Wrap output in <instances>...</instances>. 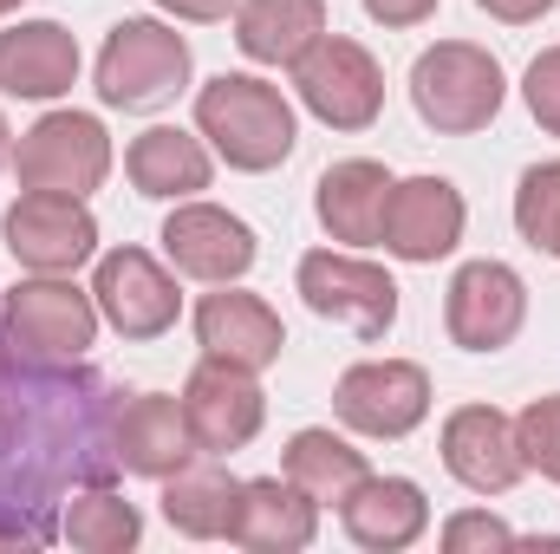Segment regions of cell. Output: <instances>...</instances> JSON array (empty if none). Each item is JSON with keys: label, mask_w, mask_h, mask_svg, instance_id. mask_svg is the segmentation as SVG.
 Listing matches in <instances>:
<instances>
[{"label": "cell", "mask_w": 560, "mask_h": 554, "mask_svg": "<svg viewBox=\"0 0 560 554\" xmlns=\"http://www.w3.org/2000/svg\"><path fill=\"white\" fill-rule=\"evenodd\" d=\"M196 457H202V443H196V430H189L183 399L138 392V399L118 405V463H125L131 476L163 483V476H176V470L196 463Z\"/></svg>", "instance_id": "cell-19"}, {"label": "cell", "mask_w": 560, "mask_h": 554, "mask_svg": "<svg viewBox=\"0 0 560 554\" xmlns=\"http://www.w3.org/2000/svg\"><path fill=\"white\" fill-rule=\"evenodd\" d=\"M515 229H522L528 249L555 255V242H560V157L522 170V183H515Z\"/></svg>", "instance_id": "cell-28"}, {"label": "cell", "mask_w": 560, "mask_h": 554, "mask_svg": "<svg viewBox=\"0 0 560 554\" xmlns=\"http://www.w3.org/2000/svg\"><path fill=\"white\" fill-rule=\"evenodd\" d=\"M13 7H20V0H0V20H7V13H13Z\"/></svg>", "instance_id": "cell-36"}, {"label": "cell", "mask_w": 560, "mask_h": 554, "mask_svg": "<svg viewBox=\"0 0 560 554\" xmlns=\"http://www.w3.org/2000/svg\"><path fill=\"white\" fill-rule=\"evenodd\" d=\"M163 255H170V268L189 280H209V287H229V280H242L255 268V229L235 216V209H222V203H176L170 209V222H163Z\"/></svg>", "instance_id": "cell-14"}, {"label": "cell", "mask_w": 560, "mask_h": 554, "mask_svg": "<svg viewBox=\"0 0 560 554\" xmlns=\"http://www.w3.org/2000/svg\"><path fill=\"white\" fill-rule=\"evenodd\" d=\"M0 235H7V255L26 268V275H72L98 255V222L79 196H46V189H26L7 216H0Z\"/></svg>", "instance_id": "cell-10"}, {"label": "cell", "mask_w": 560, "mask_h": 554, "mask_svg": "<svg viewBox=\"0 0 560 554\" xmlns=\"http://www.w3.org/2000/svg\"><path fill=\"white\" fill-rule=\"evenodd\" d=\"M0 339L20 359H85L98 339V300L72 275H26L0 293Z\"/></svg>", "instance_id": "cell-4"}, {"label": "cell", "mask_w": 560, "mask_h": 554, "mask_svg": "<svg viewBox=\"0 0 560 554\" xmlns=\"http://www.w3.org/2000/svg\"><path fill=\"white\" fill-rule=\"evenodd\" d=\"M443 470L469 489V496H509L528 463L515 450V417H502L495 405H463L443 417Z\"/></svg>", "instance_id": "cell-16"}, {"label": "cell", "mask_w": 560, "mask_h": 554, "mask_svg": "<svg viewBox=\"0 0 560 554\" xmlns=\"http://www.w3.org/2000/svg\"><path fill=\"white\" fill-rule=\"evenodd\" d=\"M339 522L365 554H398L411 542H423L430 503H423V489L411 476H359L352 496L339 503Z\"/></svg>", "instance_id": "cell-22"}, {"label": "cell", "mask_w": 560, "mask_h": 554, "mask_svg": "<svg viewBox=\"0 0 560 554\" xmlns=\"http://www.w3.org/2000/svg\"><path fill=\"white\" fill-rule=\"evenodd\" d=\"M125 176H131V189L150 196V203H189L196 189H209L215 163H209L202 131L189 138V131H176V125H150V131L131 138V150H125Z\"/></svg>", "instance_id": "cell-23"}, {"label": "cell", "mask_w": 560, "mask_h": 554, "mask_svg": "<svg viewBox=\"0 0 560 554\" xmlns=\"http://www.w3.org/2000/svg\"><path fill=\"white\" fill-rule=\"evenodd\" d=\"M300 300L332 320V326H352L359 339H385L392 320H398V280L385 275L378 262L365 255H339V249H313L300 255Z\"/></svg>", "instance_id": "cell-8"}, {"label": "cell", "mask_w": 560, "mask_h": 554, "mask_svg": "<svg viewBox=\"0 0 560 554\" xmlns=\"http://www.w3.org/2000/svg\"><path fill=\"white\" fill-rule=\"evenodd\" d=\"M319 535V503L306 489H293L287 476H248L235 489V516H229V542L248 554H300Z\"/></svg>", "instance_id": "cell-18"}, {"label": "cell", "mask_w": 560, "mask_h": 554, "mask_svg": "<svg viewBox=\"0 0 560 554\" xmlns=\"http://www.w3.org/2000/svg\"><path fill=\"white\" fill-rule=\"evenodd\" d=\"M235 476L202 450L196 463H183L176 476H163V522L189 542H215L229 535V516H235Z\"/></svg>", "instance_id": "cell-26"}, {"label": "cell", "mask_w": 560, "mask_h": 554, "mask_svg": "<svg viewBox=\"0 0 560 554\" xmlns=\"http://www.w3.org/2000/svg\"><path fill=\"white\" fill-rule=\"evenodd\" d=\"M92 300H98V320L118 339H163L176 326V313H183L176 275L150 249H112V255H98Z\"/></svg>", "instance_id": "cell-11"}, {"label": "cell", "mask_w": 560, "mask_h": 554, "mask_svg": "<svg viewBox=\"0 0 560 554\" xmlns=\"http://www.w3.org/2000/svg\"><path fill=\"white\" fill-rule=\"evenodd\" d=\"M443 549L450 554H489V549H515V529L489 509H463L443 522Z\"/></svg>", "instance_id": "cell-30"}, {"label": "cell", "mask_w": 560, "mask_h": 554, "mask_svg": "<svg viewBox=\"0 0 560 554\" xmlns=\"http://www.w3.org/2000/svg\"><path fill=\"white\" fill-rule=\"evenodd\" d=\"M522 99H528L535 125H541L548 138H560V46L535 53V66L522 72Z\"/></svg>", "instance_id": "cell-31"}, {"label": "cell", "mask_w": 560, "mask_h": 554, "mask_svg": "<svg viewBox=\"0 0 560 554\" xmlns=\"http://www.w3.org/2000/svg\"><path fill=\"white\" fill-rule=\"evenodd\" d=\"M183 412L189 430L209 457H235L261 437L268 424V392H261V372H242L229 359H202L183 385Z\"/></svg>", "instance_id": "cell-13"}, {"label": "cell", "mask_w": 560, "mask_h": 554, "mask_svg": "<svg viewBox=\"0 0 560 554\" xmlns=\"http://www.w3.org/2000/svg\"><path fill=\"white\" fill-rule=\"evenodd\" d=\"M528 320V280L509 262H463L443 293V326L463 353H502Z\"/></svg>", "instance_id": "cell-12"}, {"label": "cell", "mask_w": 560, "mask_h": 554, "mask_svg": "<svg viewBox=\"0 0 560 554\" xmlns=\"http://www.w3.org/2000/svg\"><path fill=\"white\" fill-rule=\"evenodd\" d=\"M189 85V39L163 20H118L98 46V99L112 112H156Z\"/></svg>", "instance_id": "cell-5"}, {"label": "cell", "mask_w": 560, "mask_h": 554, "mask_svg": "<svg viewBox=\"0 0 560 554\" xmlns=\"http://www.w3.org/2000/svg\"><path fill=\"white\" fill-rule=\"evenodd\" d=\"M463 222H469V209H463V189L450 183V176H405V183H392V203H385V255H398V262H443V255H456V242H463Z\"/></svg>", "instance_id": "cell-15"}, {"label": "cell", "mask_w": 560, "mask_h": 554, "mask_svg": "<svg viewBox=\"0 0 560 554\" xmlns=\"http://www.w3.org/2000/svg\"><path fill=\"white\" fill-rule=\"evenodd\" d=\"M118 405L85 359H20L0 339V554L59 542L66 496L125 470Z\"/></svg>", "instance_id": "cell-1"}, {"label": "cell", "mask_w": 560, "mask_h": 554, "mask_svg": "<svg viewBox=\"0 0 560 554\" xmlns=\"http://www.w3.org/2000/svg\"><path fill=\"white\" fill-rule=\"evenodd\" d=\"M79 85V39L59 20H20L0 33V92L7 99H59Z\"/></svg>", "instance_id": "cell-20"}, {"label": "cell", "mask_w": 560, "mask_h": 554, "mask_svg": "<svg viewBox=\"0 0 560 554\" xmlns=\"http://www.w3.org/2000/svg\"><path fill=\"white\" fill-rule=\"evenodd\" d=\"M332 412L346 430L359 437H411L423 417H430V372L411 366V359H359L339 372L332 385Z\"/></svg>", "instance_id": "cell-9"}, {"label": "cell", "mask_w": 560, "mask_h": 554, "mask_svg": "<svg viewBox=\"0 0 560 554\" xmlns=\"http://www.w3.org/2000/svg\"><path fill=\"white\" fill-rule=\"evenodd\" d=\"M156 7L176 20H229L235 13V0H156Z\"/></svg>", "instance_id": "cell-34"}, {"label": "cell", "mask_w": 560, "mask_h": 554, "mask_svg": "<svg viewBox=\"0 0 560 554\" xmlns=\"http://www.w3.org/2000/svg\"><path fill=\"white\" fill-rule=\"evenodd\" d=\"M196 346L202 359H229L242 372H268L287 346V326L261 293H242L235 280L222 293H202L196 300Z\"/></svg>", "instance_id": "cell-17"}, {"label": "cell", "mask_w": 560, "mask_h": 554, "mask_svg": "<svg viewBox=\"0 0 560 554\" xmlns=\"http://www.w3.org/2000/svg\"><path fill=\"white\" fill-rule=\"evenodd\" d=\"M555 262H560V242H555Z\"/></svg>", "instance_id": "cell-37"}, {"label": "cell", "mask_w": 560, "mask_h": 554, "mask_svg": "<svg viewBox=\"0 0 560 554\" xmlns=\"http://www.w3.org/2000/svg\"><path fill=\"white\" fill-rule=\"evenodd\" d=\"M13 176H20V189L85 203L112 176V138H105V125L92 112H46L13 150Z\"/></svg>", "instance_id": "cell-7"}, {"label": "cell", "mask_w": 560, "mask_h": 554, "mask_svg": "<svg viewBox=\"0 0 560 554\" xmlns=\"http://www.w3.org/2000/svg\"><path fill=\"white\" fill-rule=\"evenodd\" d=\"M385 203H392V176L372 157H346L313 183V216L346 249H372L385 235Z\"/></svg>", "instance_id": "cell-21"}, {"label": "cell", "mask_w": 560, "mask_h": 554, "mask_svg": "<svg viewBox=\"0 0 560 554\" xmlns=\"http://www.w3.org/2000/svg\"><path fill=\"white\" fill-rule=\"evenodd\" d=\"M59 542H72L79 554H125L143 542V516L112 483H85L59 509Z\"/></svg>", "instance_id": "cell-27"}, {"label": "cell", "mask_w": 560, "mask_h": 554, "mask_svg": "<svg viewBox=\"0 0 560 554\" xmlns=\"http://www.w3.org/2000/svg\"><path fill=\"white\" fill-rule=\"evenodd\" d=\"M196 131L209 138V150L229 163V170H280L293 157V105L280 99V85L255 79V72H222L196 92Z\"/></svg>", "instance_id": "cell-2"}, {"label": "cell", "mask_w": 560, "mask_h": 554, "mask_svg": "<svg viewBox=\"0 0 560 554\" xmlns=\"http://www.w3.org/2000/svg\"><path fill=\"white\" fill-rule=\"evenodd\" d=\"M489 20H502V26H528V20H541L555 0H476Z\"/></svg>", "instance_id": "cell-33"}, {"label": "cell", "mask_w": 560, "mask_h": 554, "mask_svg": "<svg viewBox=\"0 0 560 554\" xmlns=\"http://www.w3.org/2000/svg\"><path fill=\"white\" fill-rule=\"evenodd\" d=\"M293 92L300 105L332 125V131H372L378 112H385V72L378 59L346 39V33H319L300 59H293Z\"/></svg>", "instance_id": "cell-6"}, {"label": "cell", "mask_w": 560, "mask_h": 554, "mask_svg": "<svg viewBox=\"0 0 560 554\" xmlns=\"http://www.w3.org/2000/svg\"><path fill=\"white\" fill-rule=\"evenodd\" d=\"M13 163V131H7V118H0V170Z\"/></svg>", "instance_id": "cell-35"}, {"label": "cell", "mask_w": 560, "mask_h": 554, "mask_svg": "<svg viewBox=\"0 0 560 554\" xmlns=\"http://www.w3.org/2000/svg\"><path fill=\"white\" fill-rule=\"evenodd\" d=\"M436 7H443V0H365V13H372L378 26H423Z\"/></svg>", "instance_id": "cell-32"}, {"label": "cell", "mask_w": 560, "mask_h": 554, "mask_svg": "<svg viewBox=\"0 0 560 554\" xmlns=\"http://www.w3.org/2000/svg\"><path fill=\"white\" fill-rule=\"evenodd\" d=\"M515 450L535 476L560 483V392L555 399H535L528 412L515 417Z\"/></svg>", "instance_id": "cell-29"}, {"label": "cell", "mask_w": 560, "mask_h": 554, "mask_svg": "<svg viewBox=\"0 0 560 554\" xmlns=\"http://www.w3.org/2000/svg\"><path fill=\"white\" fill-rule=\"evenodd\" d=\"M326 33V0H235V46L255 66H293Z\"/></svg>", "instance_id": "cell-24"}, {"label": "cell", "mask_w": 560, "mask_h": 554, "mask_svg": "<svg viewBox=\"0 0 560 554\" xmlns=\"http://www.w3.org/2000/svg\"><path fill=\"white\" fill-rule=\"evenodd\" d=\"M280 476H287L293 489H306L319 509H339V503L352 496V483L372 476V470H365V450H352L339 430L306 424V430L287 437V450H280Z\"/></svg>", "instance_id": "cell-25"}, {"label": "cell", "mask_w": 560, "mask_h": 554, "mask_svg": "<svg viewBox=\"0 0 560 554\" xmlns=\"http://www.w3.org/2000/svg\"><path fill=\"white\" fill-rule=\"evenodd\" d=\"M502 99H509V79H502V59L489 46L436 39L411 66V105H418L423 125L443 131V138H469V131L495 125Z\"/></svg>", "instance_id": "cell-3"}]
</instances>
